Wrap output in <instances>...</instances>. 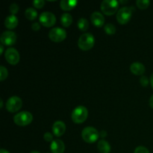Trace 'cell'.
Segmentation results:
<instances>
[{
	"label": "cell",
	"mask_w": 153,
	"mask_h": 153,
	"mask_svg": "<svg viewBox=\"0 0 153 153\" xmlns=\"http://www.w3.org/2000/svg\"><path fill=\"white\" fill-rule=\"evenodd\" d=\"M95 39L94 35L91 33H85L80 36L78 41V46L82 50L87 51L91 49L94 46Z\"/></svg>",
	"instance_id": "obj_1"
},
{
	"label": "cell",
	"mask_w": 153,
	"mask_h": 153,
	"mask_svg": "<svg viewBox=\"0 0 153 153\" xmlns=\"http://www.w3.org/2000/svg\"><path fill=\"white\" fill-rule=\"evenodd\" d=\"M88 116V111L86 107L82 105L77 106L73 111L71 114L72 120L76 123H82L85 122Z\"/></svg>",
	"instance_id": "obj_2"
},
{
	"label": "cell",
	"mask_w": 153,
	"mask_h": 153,
	"mask_svg": "<svg viewBox=\"0 0 153 153\" xmlns=\"http://www.w3.org/2000/svg\"><path fill=\"white\" fill-rule=\"evenodd\" d=\"M99 131L94 127H86L82 130V137L86 143H93L97 141L99 138Z\"/></svg>",
	"instance_id": "obj_3"
},
{
	"label": "cell",
	"mask_w": 153,
	"mask_h": 153,
	"mask_svg": "<svg viewBox=\"0 0 153 153\" xmlns=\"http://www.w3.org/2000/svg\"><path fill=\"white\" fill-rule=\"evenodd\" d=\"M119 6V2L117 0H104L101 3V10L105 14L113 15L117 12Z\"/></svg>",
	"instance_id": "obj_4"
},
{
	"label": "cell",
	"mask_w": 153,
	"mask_h": 153,
	"mask_svg": "<svg viewBox=\"0 0 153 153\" xmlns=\"http://www.w3.org/2000/svg\"><path fill=\"white\" fill-rule=\"evenodd\" d=\"M33 120V116L30 112L22 111L16 114L13 117V121L16 125L19 126H25L31 123Z\"/></svg>",
	"instance_id": "obj_5"
},
{
	"label": "cell",
	"mask_w": 153,
	"mask_h": 153,
	"mask_svg": "<svg viewBox=\"0 0 153 153\" xmlns=\"http://www.w3.org/2000/svg\"><path fill=\"white\" fill-rule=\"evenodd\" d=\"M49 37L52 41L56 42H61L67 37V32L65 30L62 28L56 27L53 28L49 31Z\"/></svg>",
	"instance_id": "obj_6"
},
{
	"label": "cell",
	"mask_w": 153,
	"mask_h": 153,
	"mask_svg": "<svg viewBox=\"0 0 153 153\" xmlns=\"http://www.w3.org/2000/svg\"><path fill=\"white\" fill-rule=\"evenodd\" d=\"M22 102L19 97L13 96L10 97L6 102V108L8 111L14 113L22 108Z\"/></svg>",
	"instance_id": "obj_7"
},
{
	"label": "cell",
	"mask_w": 153,
	"mask_h": 153,
	"mask_svg": "<svg viewBox=\"0 0 153 153\" xmlns=\"http://www.w3.org/2000/svg\"><path fill=\"white\" fill-rule=\"evenodd\" d=\"M131 14H132L131 8L128 7H123L118 10L117 13V19L120 23L123 25V24L127 23L130 20Z\"/></svg>",
	"instance_id": "obj_8"
},
{
	"label": "cell",
	"mask_w": 153,
	"mask_h": 153,
	"mask_svg": "<svg viewBox=\"0 0 153 153\" xmlns=\"http://www.w3.org/2000/svg\"><path fill=\"white\" fill-rule=\"evenodd\" d=\"M39 20H40V23L44 26L51 27L55 25V22H56V17L52 12L45 11L40 15Z\"/></svg>",
	"instance_id": "obj_9"
},
{
	"label": "cell",
	"mask_w": 153,
	"mask_h": 153,
	"mask_svg": "<svg viewBox=\"0 0 153 153\" xmlns=\"http://www.w3.org/2000/svg\"><path fill=\"white\" fill-rule=\"evenodd\" d=\"M4 58L9 64L12 65H16L19 61V54L14 48H8L5 51Z\"/></svg>",
	"instance_id": "obj_10"
},
{
	"label": "cell",
	"mask_w": 153,
	"mask_h": 153,
	"mask_svg": "<svg viewBox=\"0 0 153 153\" xmlns=\"http://www.w3.org/2000/svg\"><path fill=\"white\" fill-rule=\"evenodd\" d=\"M0 41L1 44L11 46L16 41V34L12 31H6L1 34L0 37Z\"/></svg>",
	"instance_id": "obj_11"
},
{
	"label": "cell",
	"mask_w": 153,
	"mask_h": 153,
	"mask_svg": "<svg viewBox=\"0 0 153 153\" xmlns=\"http://www.w3.org/2000/svg\"><path fill=\"white\" fill-rule=\"evenodd\" d=\"M66 131V125L62 121H56L52 126L53 134L57 137H61Z\"/></svg>",
	"instance_id": "obj_12"
},
{
	"label": "cell",
	"mask_w": 153,
	"mask_h": 153,
	"mask_svg": "<svg viewBox=\"0 0 153 153\" xmlns=\"http://www.w3.org/2000/svg\"><path fill=\"white\" fill-rule=\"evenodd\" d=\"M50 149L52 153H64L65 150V145L62 140L56 139L52 142Z\"/></svg>",
	"instance_id": "obj_13"
},
{
	"label": "cell",
	"mask_w": 153,
	"mask_h": 153,
	"mask_svg": "<svg viewBox=\"0 0 153 153\" xmlns=\"http://www.w3.org/2000/svg\"><path fill=\"white\" fill-rule=\"evenodd\" d=\"M91 22L95 26L101 27L102 26L105 22V17L102 13L99 11H94L91 16Z\"/></svg>",
	"instance_id": "obj_14"
},
{
	"label": "cell",
	"mask_w": 153,
	"mask_h": 153,
	"mask_svg": "<svg viewBox=\"0 0 153 153\" xmlns=\"http://www.w3.org/2000/svg\"><path fill=\"white\" fill-rule=\"evenodd\" d=\"M145 67L143 64L139 62H134L131 64L130 66V70L134 74L140 76V75H143L145 72Z\"/></svg>",
	"instance_id": "obj_15"
},
{
	"label": "cell",
	"mask_w": 153,
	"mask_h": 153,
	"mask_svg": "<svg viewBox=\"0 0 153 153\" xmlns=\"http://www.w3.org/2000/svg\"><path fill=\"white\" fill-rule=\"evenodd\" d=\"M18 25V19L15 15H10V16H7L6 19H4V25L6 28H9V29H13V28H16Z\"/></svg>",
	"instance_id": "obj_16"
},
{
	"label": "cell",
	"mask_w": 153,
	"mask_h": 153,
	"mask_svg": "<svg viewBox=\"0 0 153 153\" xmlns=\"http://www.w3.org/2000/svg\"><path fill=\"white\" fill-rule=\"evenodd\" d=\"M78 4L76 0H61L60 2V6L64 10H70L74 8Z\"/></svg>",
	"instance_id": "obj_17"
},
{
	"label": "cell",
	"mask_w": 153,
	"mask_h": 153,
	"mask_svg": "<svg viewBox=\"0 0 153 153\" xmlns=\"http://www.w3.org/2000/svg\"><path fill=\"white\" fill-rule=\"evenodd\" d=\"M97 147H98L100 153H110L111 152L110 144L108 143V142L105 140H100L98 145H97Z\"/></svg>",
	"instance_id": "obj_18"
},
{
	"label": "cell",
	"mask_w": 153,
	"mask_h": 153,
	"mask_svg": "<svg viewBox=\"0 0 153 153\" xmlns=\"http://www.w3.org/2000/svg\"><path fill=\"white\" fill-rule=\"evenodd\" d=\"M61 22L63 26L64 27H68L73 22V17L71 15L68 13H63L62 16L61 17Z\"/></svg>",
	"instance_id": "obj_19"
},
{
	"label": "cell",
	"mask_w": 153,
	"mask_h": 153,
	"mask_svg": "<svg viewBox=\"0 0 153 153\" xmlns=\"http://www.w3.org/2000/svg\"><path fill=\"white\" fill-rule=\"evenodd\" d=\"M25 17L27 18L29 20H34V19H36L37 16V10H35L33 7H28V8L26 9L25 12Z\"/></svg>",
	"instance_id": "obj_20"
},
{
	"label": "cell",
	"mask_w": 153,
	"mask_h": 153,
	"mask_svg": "<svg viewBox=\"0 0 153 153\" xmlns=\"http://www.w3.org/2000/svg\"><path fill=\"white\" fill-rule=\"evenodd\" d=\"M78 27L81 31H86L89 27V22L85 18H80L78 21Z\"/></svg>",
	"instance_id": "obj_21"
},
{
	"label": "cell",
	"mask_w": 153,
	"mask_h": 153,
	"mask_svg": "<svg viewBox=\"0 0 153 153\" xmlns=\"http://www.w3.org/2000/svg\"><path fill=\"white\" fill-rule=\"evenodd\" d=\"M150 4L149 0H137L136 1V4L140 9H146L149 7Z\"/></svg>",
	"instance_id": "obj_22"
},
{
	"label": "cell",
	"mask_w": 153,
	"mask_h": 153,
	"mask_svg": "<svg viewBox=\"0 0 153 153\" xmlns=\"http://www.w3.org/2000/svg\"><path fill=\"white\" fill-rule=\"evenodd\" d=\"M104 29L108 34H114L116 32V27L111 23L106 24L104 27Z\"/></svg>",
	"instance_id": "obj_23"
},
{
	"label": "cell",
	"mask_w": 153,
	"mask_h": 153,
	"mask_svg": "<svg viewBox=\"0 0 153 153\" xmlns=\"http://www.w3.org/2000/svg\"><path fill=\"white\" fill-rule=\"evenodd\" d=\"M7 70L6 69V67H4V66H1L0 67V80L4 81V79H6V78L7 77Z\"/></svg>",
	"instance_id": "obj_24"
},
{
	"label": "cell",
	"mask_w": 153,
	"mask_h": 153,
	"mask_svg": "<svg viewBox=\"0 0 153 153\" xmlns=\"http://www.w3.org/2000/svg\"><path fill=\"white\" fill-rule=\"evenodd\" d=\"M45 4L44 0H34L33 1V5L36 7V8H42L43 5Z\"/></svg>",
	"instance_id": "obj_25"
},
{
	"label": "cell",
	"mask_w": 153,
	"mask_h": 153,
	"mask_svg": "<svg viewBox=\"0 0 153 153\" xmlns=\"http://www.w3.org/2000/svg\"><path fill=\"white\" fill-rule=\"evenodd\" d=\"M19 10V6H18L17 4L16 3H13L10 5V12L12 13L13 15L16 14V13Z\"/></svg>",
	"instance_id": "obj_26"
},
{
	"label": "cell",
	"mask_w": 153,
	"mask_h": 153,
	"mask_svg": "<svg viewBox=\"0 0 153 153\" xmlns=\"http://www.w3.org/2000/svg\"><path fill=\"white\" fill-rule=\"evenodd\" d=\"M134 153H149V151L148 150L147 148L144 147V146H137L134 150Z\"/></svg>",
	"instance_id": "obj_27"
},
{
	"label": "cell",
	"mask_w": 153,
	"mask_h": 153,
	"mask_svg": "<svg viewBox=\"0 0 153 153\" xmlns=\"http://www.w3.org/2000/svg\"><path fill=\"white\" fill-rule=\"evenodd\" d=\"M140 84H141L142 86L146 87L148 85V84H149V79H148V78L146 77V76H141V78H140Z\"/></svg>",
	"instance_id": "obj_28"
},
{
	"label": "cell",
	"mask_w": 153,
	"mask_h": 153,
	"mask_svg": "<svg viewBox=\"0 0 153 153\" xmlns=\"http://www.w3.org/2000/svg\"><path fill=\"white\" fill-rule=\"evenodd\" d=\"M43 137H44L45 140L47 142H49V141H53V135H52V134H51L50 132H46L44 134V136H43Z\"/></svg>",
	"instance_id": "obj_29"
},
{
	"label": "cell",
	"mask_w": 153,
	"mask_h": 153,
	"mask_svg": "<svg viewBox=\"0 0 153 153\" xmlns=\"http://www.w3.org/2000/svg\"><path fill=\"white\" fill-rule=\"evenodd\" d=\"M31 28H32L34 31H38L40 28V25L38 22H34V23L31 25Z\"/></svg>",
	"instance_id": "obj_30"
},
{
	"label": "cell",
	"mask_w": 153,
	"mask_h": 153,
	"mask_svg": "<svg viewBox=\"0 0 153 153\" xmlns=\"http://www.w3.org/2000/svg\"><path fill=\"white\" fill-rule=\"evenodd\" d=\"M149 105L151 106V108H153V94L151 96L150 99H149Z\"/></svg>",
	"instance_id": "obj_31"
},
{
	"label": "cell",
	"mask_w": 153,
	"mask_h": 153,
	"mask_svg": "<svg viewBox=\"0 0 153 153\" xmlns=\"http://www.w3.org/2000/svg\"><path fill=\"white\" fill-rule=\"evenodd\" d=\"M100 134H101L102 137H105L106 135H107V133H106L105 131H102L101 133H100Z\"/></svg>",
	"instance_id": "obj_32"
},
{
	"label": "cell",
	"mask_w": 153,
	"mask_h": 153,
	"mask_svg": "<svg viewBox=\"0 0 153 153\" xmlns=\"http://www.w3.org/2000/svg\"><path fill=\"white\" fill-rule=\"evenodd\" d=\"M150 83L153 88V73L152 74V76H151V78H150Z\"/></svg>",
	"instance_id": "obj_33"
},
{
	"label": "cell",
	"mask_w": 153,
	"mask_h": 153,
	"mask_svg": "<svg viewBox=\"0 0 153 153\" xmlns=\"http://www.w3.org/2000/svg\"><path fill=\"white\" fill-rule=\"evenodd\" d=\"M0 55H1V54H2V52H3V50H4V47H3V46L2 45H1V46H0Z\"/></svg>",
	"instance_id": "obj_34"
},
{
	"label": "cell",
	"mask_w": 153,
	"mask_h": 153,
	"mask_svg": "<svg viewBox=\"0 0 153 153\" xmlns=\"http://www.w3.org/2000/svg\"><path fill=\"white\" fill-rule=\"evenodd\" d=\"M0 153H10V152H7V151L5 150V149H1V150H0Z\"/></svg>",
	"instance_id": "obj_35"
},
{
	"label": "cell",
	"mask_w": 153,
	"mask_h": 153,
	"mask_svg": "<svg viewBox=\"0 0 153 153\" xmlns=\"http://www.w3.org/2000/svg\"><path fill=\"white\" fill-rule=\"evenodd\" d=\"M0 104H1V105H0V108H2V107H3V101H2V100H0Z\"/></svg>",
	"instance_id": "obj_36"
},
{
	"label": "cell",
	"mask_w": 153,
	"mask_h": 153,
	"mask_svg": "<svg viewBox=\"0 0 153 153\" xmlns=\"http://www.w3.org/2000/svg\"><path fill=\"white\" fill-rule=\"evenodd\" d=\"M30 153H40V152H37V151H35V150H34V151H31V152H30Z\"/></svg>",
	"instance_id": "obj_37"
},
{
	"label": "cell",
	"mask_w": 153,
	"mask_h": 153,
	"mask_svg": "<svg viewBox=\"0 0 153 153\" xmlns=\"http://www.w3.org/2000/svg\"><path fill=\"white\" fill-rule=\"evenodd\" d=\"M120 2H121V3H126V2H128V1H120Z\"/></svg>",
	"instance_id": "obj_38"
}]
</instances>
